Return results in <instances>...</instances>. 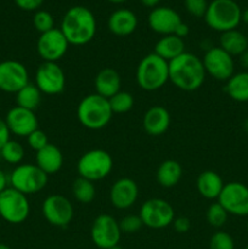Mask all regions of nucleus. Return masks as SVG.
Returning a JSON list of instances; mask_svg holds the SVG:
<instances>
[{"label": "nucleus", "mask_w": 248, "mask_h": 249, "mask_svg": "<svg viewBox=\"0 0 248 249\" xmlns=\"http://www.w3.org/2000/svg\"><path fill=\"white\" fill-rule=\"evenodd\" d=\"M243 128H245L246 131H248V118L246 119L245 123H243Z\"/></svg>", "instance_id": "nucleus-49"}, {"label": "nucleus", "mask_w": 248, "mask_h": 249, "mask_svg": "<svg viewBox=\"0 0 248 249\" xmlns=\"http://www.w3.org/2000/svg\"><path fill=\"white\" fill-rule=\"evenodd\" d=\"M182 178V168L179 162L174 160H167L160 163L157 169L156 179L157 182L163 187H174L179 184Z\"/></svg>", "instance_id": "nucleus-26"}, {"label": "nucleus", "mask_w": 248, "mask_h": 249, "mask_svg": "<svg viewBox=\"0 0 248 249\" xmlns=\"http://www.w3.org/2000/svg\"><path fill=\"white\" fill-rule=\"evenodd\" d=\"M27 142H28L29 147H31L32 150L38 152V151H40L41 148H44L48 145L49 139L48 135H46L43 130H40V129L38 128L36 130H34L33 133H31L27 136Z\"/></svg>", "instance_id": "nucleus-37"}, {"label": "nucleus", "mask_w": 248, "mask_h": 249, "mask_svg": "<svg viewBox=\"0 0 248 249\" xmlns=\"http://www.w3.org/2000/svg\"><path fill=\"white\" fill-rule=\"evenodd\" d=\"M209 249H235V241L230 233L218 231L209 240Z\"/></svg>", "instance_id": "nucleus-35"}, {"label": "nucleus", "mask_w": 248, "mask_h": 249, "mask_svg": "<svg viewBox=\"0 0 248 249\" xmlns=\"http://www.w3.org/2000/svg\"><path fill=\"white\" fill-rule=\"evenodd\" d=\"M170 114L163 106H152L146 111L142 118V125L146 133L152 136L163 135L169 129Z\"/></svg>", "instance_id": "nucleus-20"}, {"label": "nucleus", "mask_w": 248, "mask_h": 249, "mask_svg": "<svg viewBox=\"0 0 248 249\" xmlns=\"http://www.w3.org/2000/svg\"><path fill=\"white\" fill-rule=\"evenodd\" d=\"M113 112L108 99L99 94H89L83 97L77 108L79 123L90 130H100L108 125Z\"/></svg>", "instance_id": "nucleus-3"}, {"label": "nucleus", "mask_w": 248, "mask_h": 249, "mask_svg": "<svg viewBox=\"0 0 248 249\" xmlns=\"http://www.w3.org/2000/svg\"><path fill=\"white\" fill-rule=\"evenodd\" d=\"M10 133L19 138H27L31 133L38 129V118L35 113L29 109L15 106L7 112L5 117Z\"/></svg>", "instance_id": "nucleus-17"}, {"label": "nucleus", "mask_w": 248, "mask_h": 249, "mask_svg": "<svg viewBox=\"0 0 248 249\" xmlns=\"http://www.w3.org/2000/svg\"><path fill=\"white\" fill-rule=\"evenodd\" d=\"M53 15L49 11H45V10H38L35 11L33 16V26L36 31L40 34L46 33V32L53 29Z\"/></svg>", "instance_id": "nucleus-34"}, {"label": "nucleus", "mask_w": 248, "mask_h": 249, "mask_svg": "<svg viewBox=\"0 0 248 249\" xmlns=\"http://www.w3.org/2000/svg\"><path fill=\"white\" fill-rule=\"evenodd\" d=\"M206 70L198 56L184 53L169 61V80L184 91H195L203 85Z\"/></svg>", "instance_id": "nucleus-2"}, {"label": "nucleus", "mask_w": 248, "mask_h": 249, "mask_svg": "<svg viewBox=\"0 0 248 249\" xmlns=\"http://www.w3.org/2000/svg\"><path fill=\"white\" fill-rule=\"evenodd\" d=\"M189 33H190L189 26H187L186 23H184V22H181V23H180L179 26L177 27V29H175L174 36H179V38L184 39L185 36H189Z\"/></svg>", "instance_id": "nucleus-42"}, {"label": "nucleus", "mask_w": 248, "mask_h": 249, "mask_svg": "<svg viewBox=\"0 0 248 249\" xmlns=\"http://www.w3.org/2000/svg\"><path fill=\"white\" fill-rule=\"evenodd\" d=\"M72 194L79 203L89 204L94 201L96 196V189H95L94 182L79 177L73 181Z\"/></svg>", "instance_id": "nucleus-30"}, {"label": "nucleus", "mask_w": 248, "mask_h": 249, "mask_svg": "<svg viewBox=\"0 0 248 249\" xmlns=\"http://www.w3.org/2000/svg\"><path fill=\"white\" fill-rule=\"evenodd\" d=\"M238 60H240V65L242 66L246 71H248V49L245 53H242L238 56Z\"/></svg>", "instance_id": "nucleus-43"}, {"label": "nucleus", "mask_w": 248, "mask_h": 249, "mask_svg": "<svg viewBox=\"0 0 248 249\" xmlns=\"http://www.w3.org/2000/svg\"><path fill=\"white\" fill-rule=\"evenodd\" d=\"M169 80V62L155 53L146 55L136 68V82L142 90L156 91Z\"/></svg>", "instance_id": "nucleus-4"}, {"label": "nucleus", "mask_w": 248, "mask_h": 249, "mask_svg": "<svg viewBox=\"0 0 248 249\" xmlns=\"http://www.w3.org/2000/svg\"><path fill=\"white\" fill-rule=\"evenodd\" d=\"M204 21L213 31H232L242 22V10L235 0H213L208 4Z\"/></svg>", "instance_id": "nucleus-5"}, {"label": "nucleus", "mask_w": 248, "mask_h": 249, "mask_svg": "<svg viewBox=\"0 0 248 249\" xmlns=\"http://www.w3.org/2000/svg\"><path fill=\"white\" fill-rule=\"evenodd\" d=\"M113 113H126L134 107V96L128 91H118L108 99Z\"/></svg>", "instance_id": "nucleus-31"}, {"label": "nucleus", "mask_w": 248, "mask_h": 249, "mask_svg": "<svg viewBox=\"0 0 248 249\" xmlns=\"http://www.w3.org/2000/svg\"><path fill=\"white\" fill-rule=\"evenodd\" d=\"M228 212L224 209V207L221 206L220 203H212L211 206L208 207L207 209V213H206V219H207V223L209 224L213 228H221L226 224L228 221Z\"/></svg>", "instance_id": "nucleus-33"}, {"label": "nucleus", "mask_w": 248, "mask_h": 249, "mask_svg": "<svg viewBox=\"0 0 248 249\" xmlns=\"http://www.w3.org/2000/svg\"><path fill=\"white\" fill-rule=\"evenodd\" d=\"M0 153H1V157L5 162L10 163V164H19L24 157V148L17 141L10 140L0 150Z\"/></svg>", "instance_id": "nucleus-32"}, {"label": "nucleus", "mask_w": 248, "mask_h": 249, "mask_svg": "<svg viewBox=\"0 0 248 249\" xmlns=\"http://www.w3.org/2000/svg\"><path fill=\"white\" fill-rule=\"evenodd\" d=\"M224 181L220 175L213 170H204L198 175L196 181L197 191L207 199H218L224 187Z\"/></svg>", "instance_id": "nucleus-24"}, {"label": "nucleus", "mask_w": 248, "mask_h": 249, "mask_svg": "<svg viewBox=\"0 0 248 249\" xmlns=\"http://www.w3.org/2000/svg\"><path fill=\"white\" fill-rule=\"evenodd\" d=\"M0 249H11V248H10L7 245H5V243H0Z\"/></svg>", "instance_id": "nucleus-48"}, {"label": "nucleus", "mask_w": 248, "mask_h": 249, "mask_svg": "<svg viewBox=\"0 0 248 249\" xmlns=\"http://www.w3.org/2000/svg\"><path fill=\"white\" fill-rule=\"evenodd\" d=\"M173 226L177 233H186L191 229V221L186 216H179V218L174 219Z\"/></svg>", "instance_id": "nucleus-40"}, {"label": "nucleus", "mask_w": 248, "mask_h": 249, "mask_svg": "<svg viewBox=\"0 0 248 249\" xmlns=\"http://www.w3.org/2000/svg\"><path fill=\"white\" fill-rule=\"evenodd\" d=\"M218 203L224 207L228 214L248 216V187L238 181L228 182L219 195Z\"/></svg>", "instance_id": "nucleus-13"}, {"label": "nucleus", "mask_w": 248, "mask_h": 249, "mask_svg": "<svg viewBox=\"0 0 248 249\" xmlns=\"http://www.w3.org/2000/svg\"><path fill=\"white\" fill-rule=\"evenodd\" d=\"M44 0H15V4L23 11H38Z\"/></svg>", "instance_id": "nucleus-39"}, {"label": "nucleus", "mask_w": 248, "mask_h": 249, "mask_svg": "<svg viewBox=\"0 0 248 249\" xmlns=\"http://www.w3.org/2000/svg\"><path fill=\"white\" fill-rule=\"evenodd\" d=\"M46 175L36 164H19L10 174V184L17 191L27 195L40 192L48 185Z\"/></svg>", "instance_id": "nucleus-7"}, {"label": "nucleus", "mask_w": 248, "mask_h": 249, "mask_svg": "<svg viewBox=\"0 0 248 249\" xmlns=\"http://www.w3.org/2000/svg\"><path fill=\"white\" fill-rule=\"evenodd\" d=\"M10 129L5 119L0 118V150L10 141Z\"/></svg>", "instance_id": "nucleus-41"}, {"label": "nucleus", "mask_w": 248, "mask_h": 249, "mask_svg": "<svg viewBox=\"0 0 248 249\" xmlns=\"http://www.w3.org/2000/svg\"><path fill=\"white\" fill-rule=\"evenodd\" d=\"M112 169H113L112 156L101 148H95L83 153L77 164L79 177L92 182L108 177Z\"/></svg>", "instance_id": "nucleus-6"}, {"label": "nucleus", "mask_w": 248, "mask_h": 249, "mask_svg": "<svg viewBox=\"0 0 248 249\" xmlns=\"http://www.w3.org/2000/svg\"><path fill=\"white\" fill-rule=\"evenodd\" d=\"M208 4L207 0H185V9L191 16L201 18L206 15Z\"/></svg>", "instance_id": "nucleus-38"}, {"label": "nucleus", "mask_w": 248, "mask_h": 249, "mask_svg": "<svg viewBox=\"0 0 248 249\" xmlns=\"http://www.w3.org/2000/svg\"><path fill=\"white\" fill-rule=\"evenodd\" d=\"M185 53V43L184 39L169 34V36H163L156 43L155 53L159 57L164 58L165 61H172Z\"/></svg>", "instance_id": "nucleus-25"}, {"label": "nucleus", "mask_w": 248, "mask_h": 249, "mask_svg": "<svg viewBox=\"0 0 248 249\" xmlns=\"http://www.w3.org/2000/svg\"><path fill=\"white\" fill-rule=\"evenodd\" d=\"M202 63L207 74L220 82H228L235 73V61L231 55L220 46H211L207 49Z\"/></svg>", "instance_id": "nucleus-11"}, {"label": "nucleus", "mask_w": 248, "mask_h": 249, "mask_svg": "<svg viewBox=\"0 0 248 249\" xmlns=\"http://www.w3.org/2000/svg\"><path fill=\"white\" fill-rule=\"evenodd\" d=\"M29 83V74L23 63L15 60L0 62V90L10 94L26 87Z\"/></svg>", "instance_id": "nucleus-16"}, {"label": "nucleus", "mask_w": 248, "mask_h": 249, "mask_svg": "<svg viewBox=\"0 0 248 249\" xmlns=\"http://www.w3.org/2000/svg\"><path fill=\"white\" fill-rule=\"evenodd\" d=\"M246 230H247V232H248V221H247V225H246Z\"/></svg>", "instance_id": "nucleus-51"}, {"label": "nucleus", "mask_w": 248, "mask_h": 249, "mask_svg": "<svg viewBox=\"0 0 248 249\" xmlns=\"http://www.w3.org/2000/svg\"><path fill=\"white\" fill-rule=\"evenodd\" d=\"M140 2L143 5V6L155 9V7H157V5L159 4L160 0H140Z\"/></svg>", "instance_id": "nucleus-45"}, {"label": "nucleus", "mask_w": 248, "mask_h": 249, "mask_svg": "<svg viewBox=\"0 0 248 249\" xmlns=\"http://www.w3.org/2000/svg\"><path fill=\"white\" fill-rule=\"evenodd\" d=\"M94 83L96 94L101 95V96L106 97V99H111L113 95L121 91V75L113 68L106 67L100 71L96 74V77H95Z\"/></svg>", "instance_id": "nucleus-23"}, {"label": "nucleus", "mask_w": 248, "mask_h": 249, "mask_svg": "<svg viewBox=\"0 0 248 249\" xmlns=\"http://www.w3.org/2000/svg\"><path fill=\"white\" fill-rule=\"evenodd\" d=\"M242 22L248 27V9L242 11Z\"/></svg>", "instance_id": "nucleus-46"}, {"label": "nucleus", "mask_w": 248, "mask_h": 249, "mask_svg": "<svg viewBox=\"0 0 248 249\" xmlns=\"http://www.w3.org/2000/svg\"><path fill=\"white\" fill-rule=\"evenodd\" d=\"M41 213L50 225L66 228L73 220L74 208L70 199L62 195H51L44 199Z\"/></svg>", "instance_id": "nucleus-12"}, {"label": "nucleus", "mask_w": 248, "mask_h": 249, "mask_svg": "<svg viewBox=\"0 0 248 249\" xmlns=\"http://www.w3.org/2000/svg\"><path fill=\"white\" fill-rule=\"evenodd\" d=\"M139 197L138 184L130 178H121L109 190V202L112 206L121 211L131 208Z\"/></svg>", "instance_id": "nucleus-18"}, {"label": "nucleus", "mask_w": 248, "mask_h": 249, "mask_svg": "<svg viewBox=\"0 0 248 249\" xmlns=\"http://www.w3.org/2000/svg\"><path fill=\"white\" fill-rule=\"evenodd\" d=\"M5 189H7V177L4 170L0 169V192L4 191Z\"/></svg>", "instance_id": "nucleus-44"}, {"label": "nucleus", "mask_w": 248, "mask_h": 249, "mask_svg": "<svg viewBox=\"0 0 248 249\" xmlns=\"http://www.w3.org/2000/svg\"><path fill=\"white\" fill-rule=\"evenodd\" d=\"M245 249H248V245L247 246H246V248Z\"/></svg>", "instance_id": "nucleus-52"}, {"label": "nucleus", "mask_w": 248, "mask_h": 249, "mask_svg": "<svg viewBox=\"0 0 248 249\" xmlns=\"http://www.w3.org/2000/svg\"><path fill=\"white\" fill-rule=\"evenodd\" d=\"M107 26H108L109 32L114 36H130L138 27V17L131 10L118 9L109 15Z\"/></svg>", "instance_id": "nucleus-21"}, {"label": "nucleus", "mask_w": 248, "mask_h": 249, "mask_svg": "<svg viewBox=\"0 0 248 249\" xmlns=\"http://www.w3.org/2000/svg\"><path fill=\"white\" fill-rule=\"evenodd\" d=\"M109 249H123L121 247V246H114V247H112V248H109Z\"/></svg>", "instance_id": "nucleus-50"}, {"label": "nucleus", "mask_w": 248, "mask_h": 249, "mask_svg": "<svg viewBox=\"0 0 248 249\" xmlns=\"http://www.w3.org/2000/svg\"><path fill=\"white\" fill-rule=\"evenodd\" d=\"M31 204L24 194L14 187H7L0 192V216L9 224H22L27 220Z\"/></svg>", "instance_id": "nucleus-8"}, {"label": "nucleus", "mask_w": 248, "mask_h": 249, "mask_svg": "<svg viewBox=\"0 0 248 249\" xmlns=\"http://www.w3.org/2000/svg\"><path fill=\"white\" fill-rule=\"evenodd\" d=\"M70 43L61 29L53 28L40 34L36 41V51L44 62H57L66 55Z\"/></svg>", "instance_id": "nucleus-15"}, {"label": "nucleus", "mask_w": 248, "mask_h": 249, "mask_svg": "<svg viewBox=\"0 0 248 249\" xmlns=\"http://www.w3.org/2000/svg\"><path fill=\"white\" fill-rule=\"evenodd\" d=\"M107 1L112 2V4H123V2H126L128 0H107Z\"/></svg>", "instance_id": "nucleus-47"}, {"label": "nucleus", "mask_w": 248, "mask_h": 249, "mask_svg": "<svg viewBox=\"0 0 248 249\" xmlns=\"http://www.w3.org/2000/svg\"><path fill=\"white\" fill-rule=\"evenodd\" d=\"M139 215L143 225L150 229L159 230L173 224L175 219V212L172 204L165 199L150 198L142 203Z\"/></svg>", "instance_id": "nucleus-9"}, {"label": "nucleus", "mask_w": 248, "mask_h": 249, "mask_svg": "<svg viewBox=\"0 0 248 249\" xmlns=\"http://www.w3.org/2000/svg\"><path fill=\"white\" fill-rule=\"evenodd\" d=\"M41 102V91L35 84H28L16 92V104L18 107L35 111Z\"/></svg>", "instance_id": "nucleus-29"}, {"label": "nucleus", "mask_w": 248, "mask_h": 249, "mask_svg": "<svg viewBox=\"0 0 248 249\" xmlns=\"http://www.w3.org/2000/svg\"><path fill=\"white\" fill-rule=\"evenodd\" d=\"M60 29L70 45H85L96 34V18L88 7L77 5L63 15Z\"/></svg>", "instance_id": "nucleus-1"}, {"label": "nucleus", "mask_w": 248, "mask_h": 249, "mask_svg": "<svg viewBox=\"0 0 248 249\" xmlns=\"http://www.w3.org/2000/svg\"><path fill=\"white\" fill-rule=\"evenodd\" d=\"M35 162L46 175L56 174L63 165V155L57 146L49 142L45 147L36 152Z\"/></svg>", "instance_id": "nucleus-22"}, {"label": "nucleus", "mask_w": 248, "mask_h": 249, "mask_svg": "<svg viewBox=\"0 0 248 249\" xmlns=\"http://www.w3.org/2000/svg\"><path fill=\"white\" fill-rule=\"evenodd\" d=\"M143 224L141 220L140 215H135V214H129L125 215L121 221H119V228H121L122 233H135L138 231H140V229L142 228Z\"/></svg>", "instance_id": "nucleus-36"}, {"label": "nucleus", "mask_w": 248, "mask_h": 249, "mask_svg": "<svg viewBox=\"0 0 248 249\" xmlns=\"http://www.w3.org/2000/svg\"><path fill=\"white\" fill-rule=\"evenodd\" d=\"M122 231L119 221L109 214H101L92 221L90 229V237L92 243L100 249H109L118 246L121 241Z\"/></svg>", "instance_id": "nucleus-10"}, {"label": "nucleus", "mask_w": 248, "mask_h": 249, "mask_svg": "<svg viewBox=\"0 0 248 249\" xmlns=\"http://www.w3.org/2000/svg\"><path fill=\"white\" fill-rule=\"evenodd\" d=\"M225 91L233 101L248 102V71L233 73L226 82Z\"/></svg>", "instance_id": "nucleus-28"}, {"label": "nucleus", "mask_w": 248, "mask_h": 249, "mask_svg": "<svg viewBox=\"0 0 248 249\" xmlns=\"http://www.w3.org/2000/svg\"><path fill=\"white\" fill-rule=\"evenodd\" d=\"M35 85L41 94H61L66 87L65 72L57 62H43L35 72Z\"/></svg>", "instance_id": "nucleus-14"}, {"label": "nucleus", "mask_w": 248, "mask_h": 249, "mask_svg": "<svg viewBox=\"0 0 248 249\" xmlns=\"http://www.w3.org/2000/svg\"><path fill=\"white\" fill-rule=\"evenodd\" d=\"M148 26L160 36L174 34L177 27L181 23V17L174 9L168 6H157L148 15Z\"/></svg>", "instance_id": "nucleus-19"}, {"label": "nucleus", "mask_w": 248, "mask_h": 249, "mask_svg": "<svg viewBox=\"0 0 248 249\" xmlns=\"http://www.w3.org/2000/svg\"><path fill=\"white\" fill-rule=\"evenodd\" d=\"M219 43H220V48L232 57L240 56L248 49V38L237 29L221 33Z\"/></svg>", "instance_id": "nucleus-27"}]
</instances>
